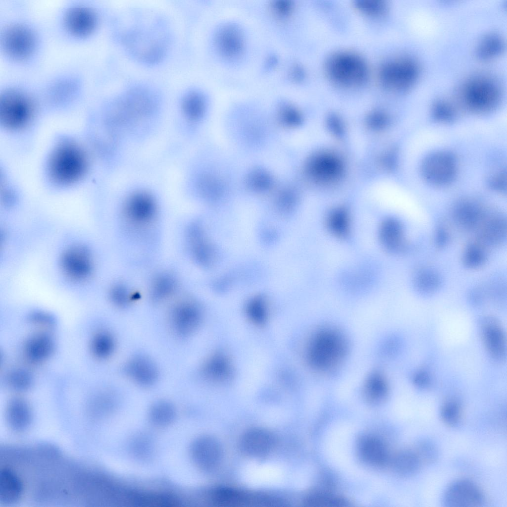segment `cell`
<instances>
[{
  "mask_svg": "<svg viewBox=\"0 0 507 507\" xmlns=\"http://www.w3.org/2000/svg\"><path fill=\"white\" fill-rule=\"evenodd\" d=\"M8 385L12 389L24 391L28 389L32 385V378L31 374L22 369H16L11 371L7 377Z\"/></svg>",
  "mask_w": 507,
  "mask_h": 507,
  "instance_id": "cell-43",
  "label": "cell"
},
{
  "mask_svg": "<svg viewBox=\"0 0 507 507\" xmlns=\"http://www.w3.org/2000/svg\"><path fill=\"white\" fill-rule=\"evenodd\" d=\"M325 69L331 82L347 88L361 86L369 76L365 60L353 51H339L333 53L327 59Z\"/></svg>",
  "mask_w": 507,
  "mask_h": 507,
  "instance_id": "cell-5",
  "label": "cell"
},
{
  "mask_svg": "<svg viewBox=\"0 0 507 507\" xmlns=\"http://www.w3.org/2000/svg\"><path fill=\"white\" fill-rule=\"evenodd\" d=\"M273 11L278 17L284 18L290 15L292 4L289 1H278L272 5Z\"/></svg>",
  "mask_w": 507,
  "mask_h": 507,
  "instance_id": "cell-50",
  "label": "cell"
},
{
  "mask_svg": "<svg viewBox=\"0 0 507 507\" xmlns=\"http://www.w3.org/2000/svg\"><path fill=\"white\" fill-rule=\"evenodd\" d=\"M506 174L502 170L495 172L489 178L488 184L490 188L497 192H506Z\"/></svg>",
  "mask_w": 507,
  "mask_h": 507,
  "instance_id": "cell-46",
  "label": "cell"
},
{
  "mask_svg": "<svg viewBox=\"0 0 507 507\" xmlns=\"http://www.w3.org/2000/svg\"><path fill=\"white\" fill-rule=\"evenodd\" d=\"M355 5L362 14L372 17H381L388 11L386 2L379 0H357Z\"/></svg>",
  "mask_w": 507,
  "mask_h": 507,
  "instance_id": "cell-40",
  "label": "cell"
},
{
  "mask_svg": "<svg viewBox=\"0 0 507 507\" xmlns=\"http://www.w3.org/2000/svg\"><path fill=\"white\" fill-rule=\"evenodd\" d=\"M148 33L137 32L129 35L127 44L131 51L139 59L153 62L162 55L163 47L162 44L154 36Z\"/></svg>",
  "mask_w": 507,
  "mask_h": 507,
  "instance_id": "cell-17",
  "label": "cell"
},
{
  "mask_svg": "<svg viewBox=\"0 0 507 507\" xmlns=\"http://www.w3.org/2000/svg\"><path fill=\"white\" fill-rule=\"evenodd\" d=\"M97 22L94 10L88 6L76 4L68 8L63 17L67 31L78 37H85L94 31Z\"/></svg>",
  "mask_w": 507,
  "mask_h": 507,
  "instance_id": "cell-14",
  "label": "cell"
},
{
  "mask_svg": "<svg viewBox=\"0 0 507 507\" xmlns=\"http://www.w3.org/2000/svg\"><path fill=\"white\" fill-rule=\"evenodd\" d=\"M154 203L151 196L144 193H138L131 196L125 206V213L133 222L142 224L148 222L155 212Z\"/></svg>",
  "mask_w": 507,
  "mask_h": 507,
  "instance_id": "cell-19",
  "label": "cell"
},
{
  "mask_svg": "<svg viewBox=\"0 0 507 507\" xmlns=\"http://www.w3.org/2000/svg\"><path fill=\"white\" fill-rule=\"evenodd\" d=\"M6 413L8 423L14 430H22L30 424V408L27 403L22 398L12 399L8 403Z\"/></svg>",
  "mask_w": 507,
  "mask_h": 507,
  "instance_id": "cell-26",
  "label": "cell"
},
{
  "mask_svg": "<svg viewBox=\"0 0 507 507\" xmlns=\"http://www.w3.org/2000/svg\"><path fill=\"white\" fill-rule=\"evenodd\" d=\"M394 463L396 472L405 477L416 474L422 464L414 450H406L401 452L396 456Z\"/></svg>",
  "mask_w": 507,
  "mask_h": 507,
  "instance_id": "cell-30",
  "label": "cell"
},
{
  "mask_svg": "<svg viewBox=\"0 0 507 507\" xmlns=\"http://www.w3.org/2000/svg\"><path fill=\"white\" fill-rule=\"evenodd\" d=\"M182 106L187 117L192 119H196L200 117L203 112L205 106L204 97L198 91H189L183 98Z\"/></svg>",
  "mask_w": 507,
  "mask_h": 507,
  "instance_id": "cell-35",
  "label": "cell"
},
{
  "mask_svg": "<svg viewBox=\"0 0 507 507\" xmlns=\"http://www.w3.org/2000/svg\"><path fill=\"white\" fill-rule=\"evenodd\" d=\"M359 451L362 458L369 464L380 465L387 460L388 454L385 445L375 437H364L359 443Z\"/></svg>",
  "mask_w": 507,
  "mask_h": 507,
  "instance_id": "cell-27",
  "label": "cell"
},
{
  "mask_svg": "<svg viewBox=\"0 0 507 507\" xmlns=\"http://www.w3.org/2000/svg\"><path fill=\"white\" fill-rule=\"evenodd\" d=\"M505 42L503 37L495 32L484 35L477 43L474 49V55L480 61L492 60L501 55L505 51Z\"/></svg>",
  "mask_w": 507,
  "mask_h": 507,
  "instance_id": "cell-24",
  "label": "cell"
},
{
  "mask_svg": "<svg viewBox=\"0 0 507 507\" xmlns=\"http://www.w3.org/2000/svg\"><path fill=\"white\" fill-rule=\"evenodd\" d=\"M249 318L254 324L262 325L267 319V309L264 300L256 298L253 300L247 308Z\"/></svg>",
  "mask_w": 507,
  "mask_h": 507,
  "instance_id": "cell-42",
  "label": "cell"
},
{
  "mask_svg": "<svg viewBox=\"0 0 507 507\" xmlns=\"http://www.w3.org/2000/svg\"><path fill=\"white\" fill-rule=\"evenodd\" d=\"M347 341L342 333L332 328H324L312 335L308 343L306 356L315 370L326 372L337 366L345 358Z\"/></svg>",
  "mask_w": 507,
  "mask_h": 507,
  "instance_id": "cell-2",
  "label": "cell"
},
{
  "mask_svg": "<svg viewBox=\"0 0 507 507\" xmlns=\"http://www.w3.org/2000/svg\"><path fill=\"white\" fill-rule=\"evenodd\" d=\"M487 209L478 200L463 198L456 202L453 208V219L460 228L475 232Z\"/></svg>",
  "mask_w": 507,
  "mask_h": 507,
  "instance_id": "cell-13",
  "label": "cell"
},
{
  "mask_svg": "<svg viewBox=\"0 0 507 507\" xmlns=\"http://www.w3.org/2000/svg\"><path fill=\"white\" fill-rule=\"evenodd\" d=\"M503 89L493 76L485 73L472 75L464 80L456 92V103L461 108L477 114H484L498 107Z\"/></svg>",
  "mask_w": 507,
  "mask_h": 507,
  "instance_id": "cell-1",
  "label": "cell"
},
{
  "mask_svg": "<svg viewBox=\"0 0 507 507\" xmlns=\"http://www.w3.org/2000/svg\"><path fill=\"white\" fill-rule=\"evenodd\" d=\"M109 296L112 302L117 306H124L128 302V293L123 285L113 286L110 290Z\"/></svg>",
  "mask_w": 507,
  "mask_h": 507,
  "instance_id": "cell-45",
  "label": "cell"
},
{
  "mask_svg": "<svg viewBox=\"0 0 507 507\" xmlns=\"http://www.w3.org/2000/svg\"><path fill=\"white\" fill-rule=\"evenodd\" d=\"M34 111L33 100L26 92L15 88L5 89L0 96V121L10 130L22 128Z\"/></svg>",
  "mask_w": 507,
  "mask_h": 507,
  "instance_id": "cell-6",
  "label": "cell"
},
{
  "mask_svg": "<svg viewBox=\"0 0 507 507\" xmlns=\"http://www.w3.org/2000/svg\"><path fill=\"white\" fill-rule=\"evenodd\" d=\"M213 502L220 506L233 507L248 502L249 498L243 492L233 488L220 487L211 493Z\"/></svg>",
  "mask_w": 507,
  "mask_h": 507,
  "instance_id": "cell-31",
  "label": "cell"
},
{
  "mask_svg": "<svg viewBox=\"0 0 507 507\" xmlns=\"http://www.w3.org/2000/svg\"><path fill=\"white\" fill-rule=\"evenodd\" d=\"M485 502V495L474 481L462 478L451 483L445 490L442 504L446 507H478Z\"/></svg>",
  "mask_w": 507,
  "mask_h": 507,
  "instance_id": "cell-10",
  "label": "cell"
},
{
  "mask_svg": "<svg viewBox=\"0 0 507 507\" xmlns=\"http://www.w3.org/2000/svg\"><path fill=\"white\" fill-rule=\"evenodd\" d=\"M430 381L429 374L426 371L422 370L416 372L412 377L414 385L421 389L427 388L430 385Z\"/></svg>",
  "mask_w": 507,
  "mask_h": 507,
  "instance_id": "cell-51",
  "label": "cell"
},
{
  "mask_svg": "<svg viewBox=\"0 0 507 507\" xmlns=\"http://www.w3.org/2000/svg\"><path fill=\"white\" fill-rule=\"evenodd\" d=\"M0 43L4 53L9 57L22 60L28 57L34 51L36 38L28 26L14 22L4 28Z\"/></svg>",
  "mask_w": 507,
  "mask_h": 507,
  "instance_id": "cell-8",
  "label": "cell"
},
{
  "mask_svg": "<svg viewBox=\"0 0 507 507\" xmlns=\"http://www.w3.org/2000/svg\"><path fill=\"white\" fill-rule=\"evenodd\" d=\"M457 105L450 101L440 99L432 104L431 114L433 119L441 123H448L456 120Z\"/></svg>",
  "mask_w": 507,
  "mask_h": 507,
  "instance_id": "cell-34",
  "label": "cell"
},
{
  "mask_svg": "<svg viewBox=\"0 0 507 507\" xmlns=\"http://www.w3.org/2000/svg\"><path fill=\"white\" fill-rule=\"evenodd\" d=\"M91 346L92 352L96 357L105 358L109 356L114 350V339L109 333L101 331L94 336Z\"/></svg>",
  "mask_w": 507,
  "mask_h": 507,
  "instance_id": "cell-37",
  "label": "cell"
},
{
  "mask_svg": "<svg viewBox=\"0 0 507 507\" xmlns=\"http://www.w3.org/2000/svg\"><path fill=\"white\" fill-rule=\"evenodd\" d=\"M60 265L64 275L76 282L88 280L94 268L91 251L81 245H73L64 250L60 258Z\"/></svg>",
  "mask_w": 507,
  "mask_h": 507,
  "instance_id": "cell-9",
  "label": "cell"
},
{
  "mask_svg": "<svg viewBox=\"0 0 507 507\" xmlns=\"http://www.w3.org/2000/svg\"><path fill=\"white\" fill-rule=\"evenodd\" d=\"M440 415L445 424L451 427L456 426L461 419V404L455 399L448 400L442 406Z\"/></svg>",
  "mask_w": 507,
  "mask_h": 507,
  "instance_id": "cell-38",
  "label": "cell"
},
{
  "mask_svg": "<svg viewBox=\"0 0 507 507\" xmlns=\"http://www.w3.org/2000/svg\"><path fill=\"white\" fill-rule=\"evenodd\" d=\"M307 506L315 507H339L345 506L346 501L337 495L324 492H313L305 499Z\"/></svg>",
  "mask_w": 507,
  "mask_h": 507,
  "instance_id": "cell-39",
  "label": "cell"
},
{
  "mask_svg": "<svg viewBox=\"0 0 507 507\" xmlns=\"http://www.w3.org/2000/svg\"><path fill=\"white\" fill-rule=\"evenodd\" d=\"M240 31L233 27H224L216 35V44L219 51L229 57L239 55L243 48V38Z\"/></svg>",
  "mask_w": 507,
  "mask_h": 507,
  "instance_id": "cell-25",
  "label": "cell"
},
{
  "mask_svg": "<svg viewBox=\"0 0 507 507\" xmlns=\"http://www.w3.org/2000/svg\"><path fill=\"white\" fill-rule=\"evenodd\" d=\"M126 374L138 384L149 386L157 377V370L151 360L144 356L131 359L125 367Z\"/></svg>",
  "mask_w": 507,
  "mask_h": 507,
  "instance_id": "cell-20",
  "label": "cell"
},
{
  "mask_svg": "<svg viewBox=\"0 0 507 507\" xmlns=\"http://www.w3.org/2000/svg\"><path fill=\"white\" fill-rule=\"evenodd\" d=\"M202 319L199 307L190 302L180 303L172 309L170 322L174 331L181 337L191 335L199 326Z\"/></svg>",
  "mask_w": 507,
  "mask_h": 507,
  "instance_id": "cell-15",
  "label": "cell"
},
{
  "mask_svg": "<svg viewBox=\"0 0 507 507\" xmlns=\"http://www.w3.org/2000/svg\"><path fill=\"white\" fill-rule=\"evenodd\" d=\"M441 277L436 270L430 268L418 270L413 278V285L418 293L428 295L435 293L441 285Z\"/></svg>",
  "mask_w": 507,
  "mask_h": 507,
  "instance_id": "cell-29",
  "label": "cell"
},
{
  "mask_svg": "<svg viewBox=\"0 0 507 507\" xmlns=\"http://www.w3.org/2000/svg\"><path fill=\"white\" fill-rule=\"evenodd\" d=\"M379 237L383 246L393 253H403L408 246L404 226L400 220L395 218H389L382 222Z\"/></svg>",
  "mask_w": 507,
  "mask_h": 507,
  "instance_id": "cell-18",
  "label": "cell"
},
{
  "mask_svg": "<svg viewBox=\"0 0 507 507\" xmlns=\"http://www.w3.org/2000/svg\"><path fill=\"white\" fill-rule=\"evenodd\" d=\"M364 394L371 402H378L385 398L388 390V383L382 374L375 372L367 379L364 385Z\"/></svg>",
  "mask_w": 507,
  "mask_h": 507,
  "instance_id": "cell-33",
  "label": "cell"
},
{
  "mask_svg": "<svg viewBox=\"0 0 507 507\" xmlns=\"http://www.w3.org/2000/svg\"><path fill=\"white\" fill-rule=\"evenodd\" d=\"M232 366L228 356L218 352L212 355L204 362L202 374L208 380L213 382H224L231 377Z\"/></svg>",
  "mask_w": 507,
  "mask_h": 507,
  "instance_id": "cell-22",
  "label": "cell"
},
{
  "mask_svg": "<svg viewBox=\"0 0 507 507\" xmlns=\"http://www.w3.org/2000/svg\"><path fill=\"white\" fill-rule=\"evenodd\" d=\"M30 321L36 325L47 327L54 325V320L48 313L43 311H35L29 316Z\"/></svg>",
  "mask_w": 507,
  "mask_h": 507,
  "instance_id": "cell-47",
  "label": "cell"
},
{
  "mask_svg": "<svg viewBox=\"0 0 507 507\" xmlns=\"http://www.w3.org/2000/svg\"><path fill=\"white\" fill-rule=\"evenodd\" d=\"M450 239V234L446 226L442 224H439L437 227L434 234L436 245L440 248H444L447 245Z\"/></svg>",
  "mask_w": 507,
  "mask_h": 507,
  "instance_id": "cell-48",
  "label": "cell"
},
{
  "mask_svg": "<svg viewBox=\"0 0 507 507\" xmlns=\"http://www.w3.org/2000/svg\"><path fill=\"white\" fill-rule=\"evenodd\" d=\"M251 185L258 189H265L270 184L269 178L265 173L261 172H256L250 178Z\"/></svg>",
  "mask_w": 507,
  "mask_h": 507,
  "instance_id": "cell-49",
  "label": "cell"
},
{
  "mask_svg": "<svg viewBox=\"0 0 507 507\" xmlns=\"http://www.w3.org/2000/svg\"><path fill=\"white\" fill-rule=\"evenodd\" d=\"M420 172L428 183L436 187H444L455 180L458 172L457 160L449 151H435L424 158Z\"/></svg>",
  "mask_w": 507,
  "mask_h": 507,
  "instance_id": "cell-7",
  "label": "cell"
},
{
  "mask_svg": "<svg viewBox=\"0 0 507 507\" xmlns=\"http://www.w3.org/2000/svg\"><path fill=\"white\" fill-rule=\"evenodd\" d=\"M275 438L269 431L254 428L247 431L240 440V448L245 454L260 456L268 454L274 447Z\"/></svg>",
  "mask_w": 507,
  "mask_h": 507,
  "instance_id": "cell-16",
  "label": "cell"
},
{
  "mask_svg": "<svg viewBox=\"0 0 507 507\" xmlns=\"http://www.w3.org/2000/svg\"><path fill=\"white\" fill-rule=\"evenodd\" d=\"M480 329L481 338L488 354L494 360L502 361L506 355V342L499 322L491 316L482 319Z\"/></svg>",
  "mask_w": 507,
  "mask_h": 507,
  "instance_id": "cell-12",
  "label": "cell"
},
{
  "mask_svg": "<svg viewBox=\"0 0 507 507\" xmlns=\"http://www.w3.org/2000/svg\"><path fill=\"white\" fill-rule=\"evenodd\" d=\"M422 464H432L437 460L439 452L435 444L428 439H421L416 444L414 449Z\"/></svg>",
  "mask_w": 507,
  "mask_h": 507,
  "instance_id": "cell-41",
  "label": "cell"
},
{
  "mask_svg": "<svg viewBox=\"0 0 507 507\" xmlns=\"http://www.w3.org/2000/svg\"><path fill=\"white\" fill-rule=\"evenodd\" d=\"M87 168V159L77 145L70 142L58 144L52 151L48 163V171L57 184L68 185L79 181Z\"/></svg>",
  "mask_w": 507,
  "mask_h": 507,
  "instance_id": "cell-3",
  "label": "cell"
},
{
  "mask_svg": "<svg viewBox=\"0 0 507 507\" xmlns=\"http://www.w3.org/2000/svg\"><path fill=\"white\" fill-rule=\"evenodd\" d=\"M486 247L479 242L468 244L462 254V262L468 269H477L482 266L487 260Z\"/></svg>",
  "mask_w": 507,
  "mask_h": 507,
  "instance_id": "cell-32",
  "label": "cell"
},
{
  "mask_svg": "<svg viewBox=\"0 0 507 507\" xmlns=\"http://www.w3.org/2000/svg\"><path fill=\"white\" fill-rule=\"evenodd\" d=\"M175 282L172 277L164 274L156 278L152 288V297L156 300L162 299L169 295L174 289Z\"/></svg>",
  "mask_w": 507,
  "mask_h": 507,
  "instance_id": "cell-44",
  "label": "cell"
},
{
  "mask_svg": "<svg viewBox=\"0 0 507 507\" xmlns=\"http://www.w3.org/2000/svg\"><path fill=\"white\" fill-rule=\"evenodd\" d=\"M197 456L200 465L205 469L217 466L222 457L220 444L213 438L205 437L201 440L197 447Z\"/></svg>",
  "mask_w": 507,
  "mask_h": 507,
  "instance_id": "cell-28",
  "label": "cell"
},
{
  "mask_svg": "<svg viewBox=\"0 0 507 507\" xmlns=\"http://www.w3.org/2000/svg\"><path fill=\"white\" fill-rule=\"evenodd\" d=\"M327 229L335 236L345 237L350 232V220L347 213L339 210L330 213L326 220Z\"/></svg>",
  "mask_w": 507,
  "mask_h": 507,
  "instance_id": "cell-36",
  "label": "cell"
},
{
  "mask_svg": "<svg viewBox=\"0 0 507 507\" xmlns=\"http://www.w3.org/2000/svg\"><path fill=\"white\" fill-rule=\"evenodd\" d=\"M54 349V342L50 335L43 332L37 333L32 335L26 341L24 354L29 361L40 363L49 358Z\"/></svg>",
  "mask_w": 507,
  "mask_h": 507,
  "instance_id": "cell-21",
  "label": "cell"
},
{
  "mask_svg": "<svg viewBox=\"0 0 507 507\" xmlns=\"http://www.w3.org/2000/svg\"><path fill=\"white\" fill-rule=\"evenodd\" d=\"M421 72L418 61L408 54H400L384 61L379 68V80L382 86L394 93H405L418 82Z\"/></svg>",
  "mask_w": 507,
  "mask_h": 507,
  "instance_id": "cell-4",
  "label": "cell"
},
{
  "mask_svg": "<svg viewBox=\"0 0 507 507\" xmlns=\"http://www.w3.org/2000/svg\"><path fill=\"white\" fill-rule=\"evenodd\" d=\"M23 482L13 469L4 466L0 471V502L4 504L18 501L24 491Z\"/></svg>",
  "mask_w": 507,
  "mask_h": 507,
  "instance_id": "cell-23",
  "label": "cell"
},
{
  "mask_svg": "<svg viewBox=\"0 0 507 507\" xmlns=\"http://www.w3.org/2000/svg\"><path fill=\"white\" fill-rule=\"evenodd\" d=\"M475 232L478 242L485 247L500 246L506 240V218L499 212L488 209Z\"/></svg>",
  "mask_w": 507,
  "mask_h": 507,
  "instance_id": "cell-11",
  "label": "cell"
}]
</instances>
